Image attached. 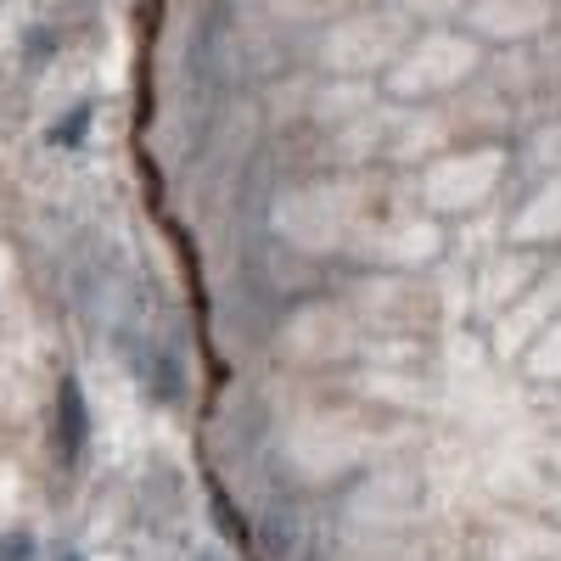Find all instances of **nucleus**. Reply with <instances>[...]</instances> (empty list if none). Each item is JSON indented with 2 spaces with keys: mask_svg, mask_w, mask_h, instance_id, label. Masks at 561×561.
Here are the masks:
<instances>
[{
  "mask_svg": "<svg viewBox=\"0 0 561 561\" xmlns=\"http://www.w3.org/2000/svg\"><path fill=\"white\" fill-rule=\"evenodd\" d=\"M51 444H57V460L68 466V472L79 466V455H84V444H90V410H84V393H79V382H73V377H62V388H57Z\"/></svg>",
  "mask_w": 561,
  "mask_h": 561,
  "instance_id": "1",
  "label": "nucleus"
},
{
  "mask_svg": "<svg viewBox=\"0 0 561 561\" xmlns=\"http://www.w3.org/2000/svg\"><path fill=\"white\" fill-rule=\"evenodd\" d=\"M28 550H34V539L18 528V534H0V561H28Z\"/></svg>",
  "mask_w": 561,
  "mask_h": 561,
  "instance_id": "2",
  "label": "nucleus"
},
{
  "mask_svg": "<svg viewBox=\"0 0 561 561\" xmlns=\"http://www.w3.org/2000/svg\"><path fill=\"white\" fill-rule=\"evenodd\" d=\"M57 561H79V556H73V550H57Z\"/></svg>",
  "mask_w": 561,
  "mask_h": 561,
  "instance_id": "3",
  "label": "nucleus"
}]
</instances>
